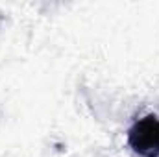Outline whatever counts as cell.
I'll use <instances>...</instances> for the list:
<instances>
[{"label": "cell", "instance_id": "6da1fadb", "mask_svg": "<svg viewBox=\"0 0 159 157\" xmlns=\"http://www.w3.org/2000/svg\"><path fill=\"white\" fill-rule=\"evenodd\" d=\"M128 142L143 157H159V118L150 115L137 120L129 133Z\"/></svg>", "mask_w": 159, "mask_h": 157}]
</instances>
